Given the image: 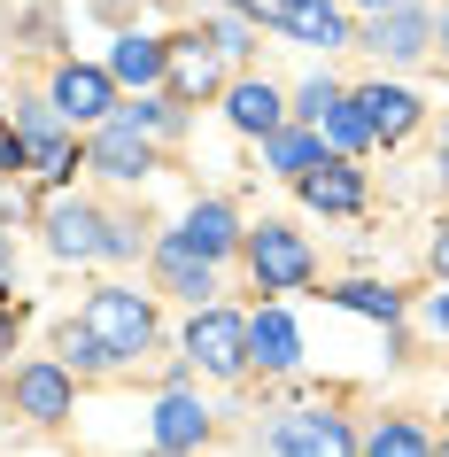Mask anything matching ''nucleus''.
I'll return each mask as SVG.
<instances>
[{"label":"nucleus","instance_id":"12","mask_svg":"<svg viewBox=\"0 0 449 457\" xmlns=\"http://www.w3.org/2000/svg\"><path fill=\"white\" fill-rule=\"evenodd\" d=\"M356 109H364V124H372V140H403V132L419 124V94H403V86H364Z\"/></svg>","mask_w":449,"mask_h":457},{"label":"nucleus","instance_id":"1","mask_svg":"<svg viewBox=\"0 0 449 457\" xmlns=\"http://www.w3.org/2000/svg\"><path fill=\"white\" fill-rule=\"evenodd\" d=\"M78 326H86L109 357H140L147 341H155V311H147L132 287H101L94 303H86V318H78Z\"/></svg>","mask_w":449,"mask_h":457},{"label":"nucleus","instance_id":"29","mask_svg":"<svg viewBox=\"0 0 449 457\" xmlns=\"http://www.w3.org/2000/svg\"><path fill=\"white\" fill-rule=\"evenodd\" d=\"M426 318H434V326L449 334V295H434V303H426Z\"/></svg>","mask_w":449,"mask_h":457},{"label":"nucleus","instance_id":"22","mask_svg":"<svg viewBox=\"0 0 449 457\" xmlns=\"http://www.w3.org/2000/svg\"><path fill=\"white\" fill-rule=\"evenodd\" d=\"M364 457H434V450H426V434L411 427V419H387V427L364 442Z\"/></svg>","mask_w":449,"mask_h":457},{"label":"nucleus","instance_id":"34","mask_svg":"<svg viewBox=\"0 0 449 457\" xmlns=\"http://www.w3.org/2000/svg\"><path fill=\"white\" fill-rule=\"evenodd\" d=\"M442 163H449V155H442Z\"/></svg>","mask_w":449,"mask_h":457},{"label":"nucleus","instance_id":"17","mask_svg":"<svg viewBox=\"0 0 449 457\" xmlns=\"http://www.w3.org/2000/svg\"><path fill=\"white\" fill-rule=\"evenodd\" d=\"M279 94H271V86H233V124L240 132H263V140H271V132H279Z\"/></svg>","mask_w":449,"mask_h":457},{"label":"nucleus","instance_id":"27","mask_svg":"<svg viewBox=\"0 0 449 457\" xmlns=\"http://www.w3.org/2000/svg\"><path fill=\"white\" fill-rule=\"evenodd\" d=\"M333 101H341V86H326V78H318V86H303V117L318 124V117H326V109H333Z\"/></svg>","mask_w":449,"mask_h":457},{"label":"nucleus","instance_id":"6","mask_svg":"<svg viewBox=\"0 0 449 457\" xmlns=\"http://www.w3.org/2000/svg\"><path fill=\"white\" fill-rule=\"evenodd\" d=\"M16 411L24 419H71V364H24L16 372Z\"/></svg>","mask_w":449,"mask_h":457},{"label":"nucleus","instance_id":"19","mask_svg":"<svg viewBox=\"0 0 449 457\" xmlns=\"http://www.w3.org/2000/svg\"><path fill=\"white\" fill-rule=\"evenodd\" d=\"M263 155H271V170H295V179H303L310 163H326V132H271Z\"/></svg>","mask_w":449,"mask_h":457},{"label":"nucleus","instance_id":"31","mask_svg":"<svg viewBox=\"0 0 449 457\" xmlns=\"http://www.w3.org/2000/svg\"><path fill=\"white\" fill-rule=\"evenodd\" d=\"M356 8H395V0H356Z\"/></svg>","mask_w":449,"mask_h":457},{"label":"nucleus","instance_id":"10","mask_svg":"<svg viewBox=\"0 0 449 457\" xmlns=\"http://www.w3.org/2000/svg\"><path fill=\"white\" fill-rule=\"evenodd\" d=\"M47 233H54V256H101V248H109V225H101L86 202H54Z\"/></svg>","mask_w":449,"mask_h":457},{"label":"nucleus","instance_id":"18","mask_svg":"<svg viewBox=\"0 0 449 457\" xmlns=\"http://www.w3.org/2000/svg\"><path fill=\"white\" fill-rule=\"evenodd\" d=\"M163 279H170L179 295H194V303H202V295H217V287H210V256H202V248H187V241L163 248Z\"/></svg>","mask_w":449,"mask_h":457},{"label":"nucleus","instance_id":"32","mask_svg":"<svg viewBox=\"0 0 449 457\" xmlns=\"http://www.w3.org/2000/svg\"><path fill=\"white\" fill-rule=\"evenodd\" d=\"M155 457H179V450H155Z\"/></svg>","mask_w":449,"mask_h":457},{"label":"nucleus","instance_id":"28","mask_svg":"<svg viewBox=\"0 0 449 457\" xmlns=\"http://www.w3.org/2000/svg\"><path fill=\"white\" fill-rule=\"evenodd\" d=\"M24 155H31L24 140H8V132H0V170H24Z\"/></svg>","mask_w":449,"mask_h":457},{"label":"nucleus","instance_id":"8","mask_svg":"<svg viewBox=\"0 0 449 457\" xmlns=\"http://www.w3.org/2000/svg\"><path fill=\"white\" fill-rule=\"evenodd\" d=\"M426 39H434V24H426L411 0H395V8H372V47H379V54L411 62V54H426Z\"/></svg>","mask_w":449,"mask_h":457},{"label":"nucleus","instance_id":"24","mask_svg":"<svg viewBox=\"0 0 449 457\" xmlns=\"http://www.w3.org/2000/svg\"><path fill=\"white\" fill-rule=\"evenodd\" d=\"M170 71H179V86H187V94H210V86H217V62H210L202 47H194V54H170Z\"/></svg>","mask_w":449,"mask_h":457},{"label":"nucleus","instance_id":"13","mask_svg":"<svg viewBox=\"0 0 449 457\" xmlns=\"http://www.w3.org/2000/svg\"><path fill=\"white\" fill-rule=\"evenodd\" d=\"M303 202L310 210H356V202H364V179H356V170H341V163H310L303 170Z\"/></svg>","mask_w":449,"mask_h":457},{"label":"nucleus","instance_id":"30","mask_svg":"<svg viewBox=\"0 0 449 457\" xmlns=\"http://www.w3.org/2000/svg\"><path fill=\"white\" fill-rule=\"evenodd\" d=\"M434 271H442V279H449V233H442V241H434Z\"/></svg>","mask_w":449,"mask_h":457},{"label":"nucleus","instance_id":"23","mask_svg":"<svg viewBox=\"0 0 449 457\" xmlns=\"http://www.w3.org/2000/svg\"><path fill=\"white\" fill-rule=\"evenodd\" d=\"M341 303H349V311H364V318H387V326H395V311H403L395 295L372 287V279H349V287H341Z\"/></svg>","mask_w":449,"mask_h":457},{"label":"nucleus","instance_id":"26","mask_svg":"<svg viewBox=\"0 0 449 457\" xmlns=\"http://www.w3.org/2000/svg\"><path fill=\"white\" fill-rule=\"evenodd\" d=\"M62 357H71V364H117L94 334H86V326H71V334H62Z\"/></svg>","mask_w":449,"mask_h":457},{"label":"nucleus","instance_id":"21","mask_svg":"<svg viewBox=\"0 0 449 457\" xmlns=\"http://www.w3.org/2000/svg\"><path fill=\"white\" fill-rule=\"evenodd\" d=\"M24 132H31V163H39V170H71V140L54 132V117H39V109H31Z\"/></svg>","mask_w":449,"mask_h":457},{"label":"nucleus","instance_id":"11","mask_svg":"<svg viewBox=\"0 0 449 457\" xmlns=\"http://www.w3.org/2000/svg\"><path fill=\"white\" fill-rule=\"evenodd\" d=\"M202 434H210V411L194 403V395H163L155 403V450H202Z\"/></svg>","mask_w":449,"mask_h":457},{"label":"nucleus","instance_id":"5","mask_svg":"<svg viewBox=\"0 0 449 457\" xmlns=\"http://www.w3.org/2000/svg\"><path fill=\"white\" fill-rule=\"evenodd\" d=\"M109 109H117V78H109V71H86V62H71V71L54 78V117L101 124Z\"/></svg>","mask_w":449,"mask_h":457},{"label":"nucleus","instance_id":"14","mask_svg":"<svg viewBox=\"0 0 449 457\" xmlns=\"http://www.w3.org/2000/svg\"><path fill=\"white\" fill-rule=\"evenodd\" d=\"M163 71H170V47L140 39V31H124V39H117V54H109V78H117V86H155Z\"/></svg>","mask_w":449,"mask_h":457},{"label":"nucleus","instance_id":"7","mask_svg":"<svg viewBox=\"0 0 449 457\" xmlns=\"http://www.w3.org/2000/svg\"><path fill=\"white\" fill-rule=\"evenodd\" d=\"M248 364H263V372H287V364H303V334H295V318H287V311L248 318Z\"/></svg>","mask_w":449,"mask_h":457},{"label":"nucleus","instance_id":"9","mask_svg":"<svg viewBox=\"0 0 449 457\" xmlns=\"http://www.w3.org/2000/svg\"><path fill=\"white\" fill-rule=\"evenodd\" d=\"M271 16H279L303 47H341V39H349V24H341L333 0H271Z\"/></svg>","mask_w":449,"mask_h":457},{"label":"nucleus","instance_id":"4","mask_svg":"<svg viewBox=\"0 0 449 457\" xmlns=\"http://www.w3.org/2000/svg\"><path fill=\"white\" fill-rule=\"evenodd\" d=\"M187 357L202 364V372H240V364H248V318L202 311V318H194V334H187Z\"/></svg>","mask_w":449,"mask_h":457},{"label":"nucleus","instance_id":"3","mask_svg":"<svg viewBox=\"0 0 449 457\" xmlns=\"http://www.w3.org/2000/svg\"><path fill=\"white\" fill-rule=\"evenodd\" d=\"M263 450H271V457H356V442H349L341 419H326V411H295V419L271 427Z\"/></svg>","mask_w":449,"mask_h":457},{"label":"nucleus","instance_id":"33","mask_svg":"<svg viewBox=\"0 0 449 457\" xmlns=\"http://www.w3.org/2000/svg\"><path fill=\"white\" fill-rule=\"evenodd\" d=\"M442 39H449V16H442Z\"/></svg>","mask_w":449,"mask_h":457},{"label":"nucleus","instance_id":"16","mask_svg":"<svg viewBox=\"0 0 449 457\" xmlns=\"http://www.w3.org/2000/svg\"><path fill=\"white\" fill-rule=\"evenodd\" d=\"M94 163L109 170V179H140V170L155 163V155H147V140H140V132H124V124H109V132L94 140Z\"/></svg>","mask_w":449,"mask_h":457},{"label":"nucleus","instance_id":"2","mask_svg":"<svg viewBox=\"0 0 449 457\" xmlns=\"http://www.w3.org/2000/svg\"><path fill=\"white\" fill-rule=\"evenodd\" d=\"M248 271H256L263 295L303 287L310 279V241L295 233V225H263V233H248Z\"/></svg>","mask_w":449,"mask_h":457},{"label":"nucleus","instance_id":"15","mask_svg":"<svg viewBox=\"0 0 449 457\" xmlns=\"http://www.w3.org/2000/svg\"><path fill=\"white\" fill-rule=\"evenodd\" d=\"M179 241H187V248H202V256L217 264V256H225V248L240 241V225H233V210H225V202H202V210L187 217V233H179Z\"/></svg>","mask_w":449,"mask_h":457},{"label":"nucleus","instance_id":"20","mask_svg":"<svg viewBox=\"0 0 449 457\" xmlns=\"http://www.w3.org/2000/svg\"><path fill=\"white\" fill-rule=\"evenodd\" d=\"M318 132H326L333 147H364V140H372V124H364V109H356V94H341V101H333L326 117H318Z\"/></svg>","mask_w":449,"mask_h":457},{"label":"nucleus","instance_id":"25","mask_svg":"<svg viewBox=\"0 0 449 457\" xmlns=\"http://www.w3.org/2000/svg\"><path fill=\"white\" fill-rule=\"evenodd\" d=\"M117 124H124V132H170V109H163V101H132Z\"/></svg>","mask_w":449,"mask_h":457}]
</instances>
